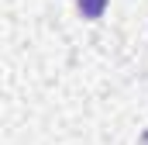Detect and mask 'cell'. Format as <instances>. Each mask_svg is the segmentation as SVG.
Listing matches in <instances>:
<instances>
[{
  "label": "cell",
  "instance_id": "obj_1",
  "mask_svg": "<svg viewBox=\"0 0 148 145\" xmlns=\"http://www.w3.org/2000/svg\"><path fill=\"white\" fill-rule=\"evenodd\" d=\"M103 10H107V0H79V14L86 21H97Z\"/></svg>",
  "mask_w": 148,
  "mask_h": 145
}]
</instances>
